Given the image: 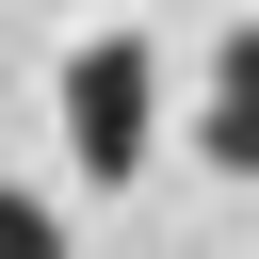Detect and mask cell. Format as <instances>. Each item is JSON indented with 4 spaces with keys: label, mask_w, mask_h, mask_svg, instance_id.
I'll return each mask as SVG.
<instances>
[{
    "label": "cell",
    "mask_w": 259,
    "mask_h": 259,
    "mask_svg": "<svg viewBox=\"0 0 259 259\" xmlns=\"http://www.w3.org/2000/svg\"><path fill=\"white\" fill-rule=\"evenodd\" d=\"M65 146H81V178H146V146H162V65H146V32H81V49H65Z\"/></svg>",
    "instance_id": "1"
},
{
    "label": "cell",
    "mask_w": 259,
    "mask_h": 259,
    "mask_svg": "<svg viewBox=\"0 0 259 259\" xmlns=\"http://www.w3.org/2000/svg\"><path fill=\"white\" fill-rule=\"evenodd\" d=\"M0 259H65V227H49V194H0Z\"/></svg>",
    "instance_id": "3"
},
{
    "label": "cell",
    "mask_w": 259,
    "mask_h": 259,
    "mask_svg": "<svg viewBox=\"0 0 259 259\" xmlns=\"http://www.w3.org/2000/svg\"><path fill=\"white\" fill-rule=\"evenodd\" d=\"M210 162H227V178H259V32H227V49H210Z\"/></svg>",
    "instance_id": "2"
}]
</instances>
